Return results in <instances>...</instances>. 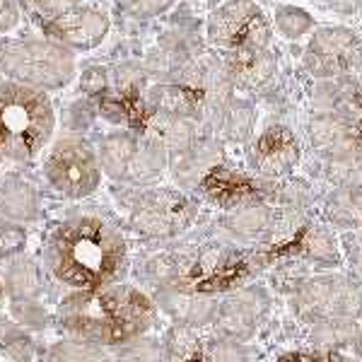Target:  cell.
<instances>
[{"instance_id": "1", "label": "cell", "mask_w": 362, "mask_h": 362, "mask_svg": "<svg viewBox=\"0 0 362 362\" xmlns=\"http://www.w3.org/2000/svg\"><path fill=\"white\" fill-rule=\"evenodd\" d=\"M51 273L80 293L102 290L124 278L128 247L119 230L99 215L70 218L51 235L46 249Z\"/></svg>"}, {"instance_id": "2", "label": "cell", "mask_w": 362, "mask_h": 362, "mask_svg": "<svg viewBox=\"0 0 362 362\" xmlns=\"http://www.w3.org/2000/svg\"><path fill=\"white\" fill-rule=\"evenodd\" d=\"M155 321L150 297L131 285H107L68 300L63 324L87 343H126L143 336Z\"/></svg>"}, {"instance_id": "3", "label": "cell", "mask_w": 362, "mask_h": 362, "mask_svg": "<svg viewBox=\"0 0 362 362\" xmlns=\"http://www.w3.org/2000/svg\"><path fill=\"white\" fill-rule=\"evenodd\" d=\"M56 114L44 90L17 80H0V157L32 162L54 136Z\"/></svg>"}, {"instance_id": "4", "label": "cell", "mask_w": 362, "mask_h": 362, "mask_svg": "<svg viewBox=\"0 0 362 362\" xmlns=\"http://www.w3.org/2000/svg\"><path fill=\"white\" fill-rule=\"evenodd\" d=\"M0 70L10 80L32 85L37 90H61L75 78V56L58 42H13L3 46Z\"/></svg>"}, {"instance_id": "5", "label": "cell", "mask_w": 362, "mask_h": 362, "mask_svg": "<svg viewBox=\"0 0 362 362\" xmlns=\"http://www.w3.org/2000/svg\"><path fill=\"white\" fill-rule=\"evenodd\" d=\"M293 312L300 321L362 317V280L341 273L307 278L293 293Z\"/></svg>"}, {"instance_id": "6", "label": "cell", "mask_w": 362, "mask_h": 362, "mask_svg": "<svg viewBox=\"0 0 362 362\" xmlns=\"http://www.w3.org/2000/svg\"><path fill=\"white\" fill-rule=\"evenodd\" d=\"M44 174L58 194L68 198H85L95 194L102 181L99 155L80 136H66L56 140L46 157Z\"/></svg>"}, {"instance_id": "7", "label": "cell", "mask_w": 362, "mask_h": 362, "mask_svg": "<svg viewBox=\"0 0 362 362\" xmlns=\"http://www.w3.org/2000/svg\"><path fill=\"white\" fill-rule=\"evenodd\" d=\"M208 42L225 51L271 44V27L254 0H227L208 17Z\"/></svg>"}, {"instance_id": "8", "label": "cell", "mask_w": 362, "mask_h": 362, "mask_svg": "<svg viewBox=\"0 0 362 362\" xmlns=\"http://www.w3.org/2000/svg\"><path fill=\"white\" fill-rule=\"evenodd\" d=\"M305 68L314 78H343L362 70V39L348 27H321L305 51Z\"/></svg>"}, {"instance_id": "9", "label": "cell", "mask_w": 362, "mask_h": 362, "mask_svg": "<svg viewBox=\"0 0 362 362\" xmlns=\"http://www.w3.org/2000/svg\"><path fill=\"white\" fill-rule=\"evenodd\" d=\"M196 203L172 189L143 194L133 208V227L145 237H174L196 220Z\"/></svg>"}, {"instance_id": "10", "label": "cell", "mask_w": 362, "mask_h": 362, "mask_svg": "<svg viewBox=\"0 0 362 362\" xmlns=\"http://www.w3.org/2000/svg\"><path fill=\"white\" fill-rule=\"evenodd\" d=\"M271 312V295L261 285H247L230 293L218 305V321L223 336L237 338V341H251Z\"/></svg>"}, {"instance_id": "11", "label": "cell", "mask_w": 362, "mask_h": 362, "mask_svg": "<svg viewBox=\"0 0 362 362\" xmlns=\"http://www.w3.org/2000/svg\"><path fill=\"white\" fill-rule=\"evenodd\" d=\"M249 167L264 179H280L300 162V143L285 126H271L249 145Z\"/></svg>"}, {"instance_id": "12", "label": "cell", "mask_w": 362, "mask_h": 362, "mask_svg": "<svg viewBox=\"0 0 362 362\" xmlns=\"http://www.w3.org/2000/svg\"><path fill=\"white\" fill-rule=\"evenodd\" d=\"M46 32L54 37V42L68 46L70 51H90L102 44L109 34V17L102 10L78 5L49 17Z\"/></svg>"}, {"instance_id": "13", "label": "cell", "mask_w": 362, "mask_h": 362, "mask_svg": "<svg viewBox=\"0 0 362 362\" xmlns=\"http://www.w3.org/2000/svg\"><path fill=\"white\" fill-rule=\"evenodd\" d=\"M225 63L230 68V75L235 80V87L242 90H259V87L268 85L276 75V56L271 54L268 46H259V49H239L227 51Z\"/></svg>"}, {"instance_id": "14", "label": "cell", "mask_w": 362, "mask_h": 362, "mask_svg": "<svg viewBox=\"0 0 362 362\" xmlns=\"http://www.w3.org/2000/svg\"><path fill=\"white\" fill-rule=\"evenodd\" d=\"M225 227L230 230L232 237L242 239V242H264V239H271L276 235L278 218L273 208H268L261 201H254L232 210Z\"/></svg>"}, {"instance_id": "15", "label": "cell", "mask_w": 362, "mask_h": 362, "mask_svg": "<svg viewBox=\"0 0 362 362\" xmlns=\"http://www.w3.org/2000/svg\"><path fill=\"white\" fill-rule=\"evenodd\" d=\"M220 145L215 140L198 138L194 148L186 150L184 155L174 157V177L184 186H201L203 179L218 167L220 162Z\"/></svg>"}, {"instance_id": "16", "label": "cell", "mask_w": 362, "mask_h": 362, "mask_svg": "<svg viewBox=\"0 0 362 362\" xmlns=\"http://www.w3.org/2000/svg\"><path fill=\"white\" fill-rule=\"evenodd\" d=\"M358 102H360L358 83H355L350 75L319 80L317 87H314V109H317V112L343 114V116L355 119Z\"/></svg>"}, {"instance_id": "17", "label": "cell", "mask_w": 362, "mask_h": 362, "mask_svg": "<svg viewBox=\"0 0 362 362\" xmlns=\"http://www.w3.org/2000/svg\"><path fill=\"white\" fill-rule=\"evenodd\" d=\"M138 143L140 140L128 131L109 133L102 140V145H99V165H102V172L116 181L128 179L133 157L138 153Z\"/></svg>"}, {"instance_id": "18", "label": "cell", "mask_w": 362, "mask_h": 362, "mask_svg": "<svg viewBox=\"0 0 362 362\" xmlns=\"http://www.w3.org/2000/svg\"><path fill=\"white\" fill-rule=\"evenodd\" d=\"M360 334L358 319H324L309 324V343L317 350L336 353L348 346H355Z\"/></svg>"}, {"instance_id": "19", "label": "cell", "mask_w": 362, "mask_h": 362, "mask_svg": "<svg viewBox=\"0 0 362 362\" xmlns=\"http://www.w3.org/2000/svg\"><path fill=\"white\" fill-rule=\"evenodd\" d=\"M167 148L157 136H148L138 143V153L133 157V165H131V174L128 179L138 181V184H150L165 172L167 167Z\"/></svg>"}, {"instance_id": "20", "label": "cell", "mask_w": 362, "mask_h": 362, "mask_svg": "<svg viewBox=\"0 0 362 362\" xmlns=\"http://www.w3.org/2000/svg\"><path fill=\"white\" fill-rule=\"evenodd\" d=\"M0 210L15 220H32L37 215V194L22 179H8L0 186Z\"/></svg>"}, {"instance_id": "21", "label": "cell", "mask_w": 362, "mask_h": 362, "mask_svg": "<svg viewBox=\"0 0 362 362\" xmlns=\"http://www.w3.org/2000/svg\"><path fill=\"white\" fill-rule=\"evenodd\" d=\"M254 121H256V112L251 104L230 102L223 109V114L218 116V128L225 136V140L242 143V140H247L251 136V131H254Z\"/></svg>"}, {"instance_id": "22", "label": "cell", "mask_w": 362, "mask_h": 362, "mask_svg": "<svg viewBox=\"0 0 362 362\" xmlns=\"http://www.w3.org/2000/svg\"><path fill=\"white\" fill-rule=\"evenodd\" d=\"M302 254L307 261L317 266H336L338 264V247L336 239L321 227H312L302 242Z\"/></svg>"}, {"instance_id": "23", "label": "cell", "mask_w": 362, "mask_h": 362, "mask_svg": "<svg viewBox=\"0 0 362 362\" xmlns=\"http://www.w3.org/2000/svg\"><path fill=\"white\" fill-rule=\"evenodd\" d=\"M329 215L338 225H353L362 215V189L341 186V191L329 201Z\"/></svg>"}, {"instance_id": "24", "label": "cell", "mask_w": 362, "mask_h": 362, "mask_svg": "<svg viewBox=\"0 0 362 362\" xmlns=\"http://www.w3.org/2000/svg\"><path fill=\"white\" fill-rule=\"evenodd\" d=\"M276 27L283 37L300 39L314 27V17L307 10L297 8V5H280L276 10Z\"/></svg>"}, {"instance_id": "25", "label": "cell", "mask_w": 362, "mask_h": 362, "mask_svg": "<svg viewBox=\"0 0 362 362\" xmlns=\"http://www.w3.org/2000/svg\"><path fill=\"white\" fill-rule=\"evenodd\" d=\"M208 362H249V348L244 341L230 336H220L208 341L206 346Z\"/></svg>"}, {"instance_id": "26", "label": "cell", "mask_w": 362, "mask_h": 362, "mask_svg": "<svg viewBox=\"0 0 362 362\" xmlns=\"http://www.w3.org/2000/svg\"><path fill=\"white\" fill-rule=\"evenodd\" d=\"M116 3L126 15L136 17V20H150V17L167 13L177 0H116Z\"/></svg>"}, {"instance_id": "27", "label": "cell", "mask_w": 362, "mask_h": 362, "mask_svg": "<svg viewBox=\"0 0 362 362\" xmlns=\"http://www.w3.org/2000/svg\"><path fill=\"white\" fill-rule=\"evenodd\" d=\"M114 83H116V90H119L121 95L131 97V95H136V92L143 90L145 70L140 66H136V63H124V66L116 68Z\"/></svg>"}, {"instance_id": "28", "label": "cell", "mask_w": 362, "mask_h": 362, "mask_svg": "<svg viewBox=\"0 0 362 362\" xmlns=\"http://www.w3.org/2000/svg\"><path fill=\"white\" fill-rule=\"evenodd\" d=\"M109 85L107 70L104 68H87L83 73V90L87 95H102Z\"/></svg>"}, {"instance_id": "29", "label": "cell", "mask_w": 362, "mask_h": 362, "mask_svg": "<svg viewBox=\"0 0 362 362\" xmlns=\"http://www.w3.org/2000/svg\"><path fill=\"white\" fill-rule=\"evenodd\" d=\"M32 3L37 5L42 13L54 17V15L66 13V10H70V8H78L80 0H32Z\"/></svg>"}, {"instance_id": "30", "label": "cell", "mask_w": 362, "mask_h": 362, "mask_svg": "<svg viewBox=\"0 0 362 362\" xmlns=\"http://www.w3.org/2000/svg\"><path fill=\"white\" fill-rule=\"evenodd\" d=\"M17 20H20V13H17L13 0H0V34L10 32Z\"/></svg>"}, {"instance_id": "31", "label": "cell", "mask_w": 362, "mask_h": 362, "mask_svg": "<svg viewBox=\"0 0 362 362\" xmlns=\"http://www.w3.org/2000/svg\"><path fill=\"white\" fill-rule=\"evenodd\" d=\"M346 251H348L350 261H353V268L358 271V276L362 280V237H348Z\"/></svg>"}, {"instance_id": "32", "label": "cell", "mask_w": 362, "mask_h": 362, "mask_svg": "<svg viewBox=\"0 0 362 362\" xmlns=\"http://www.w3.org/2000/svg\"><path fill=\"white\" fill-rule=\"evenodd\" d=\"M319 3L326 5L329 10H336V13H343V15H350L362 8V0H319Z\"/></svg>"}, {"instance_id": "33", "label": "cell", "mask_w": 362, "mask_h": 362, "mask_svg": "<svg viewBox=\"0 0 362 362\" xmlns=\"http://www.w3.org/2000/svg\"><path fill=\"white\" fill-rule=\"evenodd\" d=\"M355 348H358V358L362 360V326H360V334H358V341H355Z\"/></svg>"}, {"instance_id": "34", "label": "cell", "mask_w": 362, "mask_h": 362, "mask_svg": "<svg viewBox=\"0 0 362 362\" xmlns=\"http://www.w3.org/2000/svg\"><path fill=\"white\" fill-rule=\"evenodd\" d=\"M0 54H3V46H0Z\"/></svg>"}, {"instance_id": "35", "label": "cell", "mask_w": 362, "mask_h": 362, "mask_svg": "<svg viewBox=\"0 0 362 362\" xmlns=\"http://www.w3.org/2000/svg\"><path fill=\"white\" fill-rule=\"evenodd\" d=\"M360 13H362V8H360Z\"/></svg>"}]
</instances>
